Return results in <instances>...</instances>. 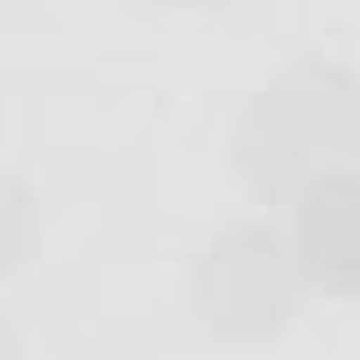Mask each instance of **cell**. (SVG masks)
Returning a JSON list of instances; mask_svg holds the SVG:
<instances>
[{"mask_svg": "<svg viewBox=\"0 0 360 360\" xmlns=\"http://www.w3.org/2000/svg\"><path fill=\"white\" fill-rule=\"evenodd\" d=\"M346 127V78L339 71H297L283 78L240 127V162L262 191L283 184H311L318 148Z\"/></svg>", "mask_w": 360, "mask_h": 360, "instance_id": "obj_1", "label": "cell"}, {"mask_svg": "<svg viewBox=\"0 0 360 360\" xmlns=\"http://www.w3.org/2000/svg\"><path fill=\"white\" fill-rule=\"evenodd\" d=\"M304 269L332 290H360V176H311L297 219Z\"/></svg>", "mask_w": 360, "mask_h": 360, "instance_id": "obj_3", "label": "cell"}, {"mask_svg": "<svg viewBox=\"0 0 360 360\" xmlns=\"http://www.w3.org/2000/svg\"><path fill=\"white\" fill-rule=\"evenodd\" d=\"M290 255L276 248V233H233L205 255L198 269V297L212 311V325L226 332H276L290 318Z\"/></svg>", "mask_w": 360, "mask_h": 360, "instance_id": "obj_2", "label": "cell"}, {"mask_svg": "<svg viewBox=\"0 0 360 360\" xmlns=\"http://www.w3.org/2000/svg\"><path fill=\"white\" fill-rule=\"evenodd\" d=\"M0 360H8V346H0Z\"/></svg>", "mask_w": 360, "mask_h": 360, "instance_id": "obj_4", "label": "cell"}, {"mask_svg": "<svg viewBox=\"0 0 360 360\" xmlns=\"http://www.w3.org/2000/svg\"><path fill=\"white\" fill-rule=\"evenodd\" d=\"M0 269H8V262H0Z\"/></svg>", "mask_w": 360, "mask_h": 360, "instance_id": "obj_5", "label": "cell"}]
</instances>
